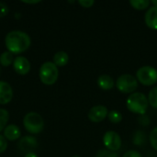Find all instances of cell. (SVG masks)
I'll list each match as a JSON object with an SVG mask.
<instances>
[{
  "label": "cell",
  "mask_w": 157,
  "mask_h": 157,
  "mask_svg": "<svg viewBox=\"0 0 157 157\" xmlns=\"http://www.w3.org/2000/svg\"><path fill=\"white\" fill-rule=\"evenodd\" d=\"M24 157H38V155L35 153H29V154H27Z\"/></svg>",
  "instance_id": "28"
},
{
  "label": "cell",
  "mask_w": 157,
  "mask_h": 157,
  "mask_svg": "<svg viewBox=\"0 0 157 157\" xmlns=\"http://www.w3.org/2000/svg\"><path fill=\"white\" fill-rule=\"evenodd\" d=\"M136 77L144 86H153L157 82V70L153 66H143L138 69Z\"/></svg>",
  "instance_id": "5"
},
{
  "label": "cell",
  "mask_w": 157,
  "mask_h": 157,
  "mask_svg": "<svg viewBox=\"0 0 157 157\" xmlns=\"http://www.w3.org/2000/svg\"><path fill=\"white\" fill-rule=\"evenodd\" d=\"M14 57H13V53H11L10 52H4L3 53H1L0 55V64L4 67H7L10 64H12L14 63Z\"/></svg>",
  "instance_id": "16"
},
{
  "label": "cell",
  "mask_w": 157,
  "mask_h": 157,
  "mask_svg": "<svg viewBox=\"0 0 157 157\" xmlns=\"http://www.w3.org/2000/svg\"><path fill=\"white\" fill-rule=\"evenodd\" d=\"M0 73H1V68H0Z\"/></svg>",
  "instance_id": "32"
},
{
  "label": "cell",
  "mask_w": 157,
  "mask_h": 157,
  "mask_svg": "<svg viewBox=\"0 0 157 157\" xmlns=\"http://www.w3.org/2000/svg\"><path fill=\"white\" fill-rule=\"evenodd\" d=\"M150 143L152 147L157 151V127L155 128L150 133Z\"/></svg>",
  "instance_id": "23"
},
{
  "label": "cell",
  "mask_w": 157,
  "mask_h": 157,
  "mask_svg": "<svg viewBox=\"0 0 157 157\" xmlns=\"http://www.w3.org/2000/svg\"><path fill=\"white\" fill-rule=\"evenodd\" d=\"M40 81L47 86L53 85L59 76L58 67L52 62H46L41 64L39 72Z\"/></svg>",
  "instance_id": "3"
},
{
  "label": "cell",
  "mask_w": 157,
  "mask_h": 157,
  "mask_svg": "<svg viewBox=\"0 0 157 157\" xmlns=\"http://www.w3.org/2000/svg\"><path fill=\"white\" fill-rule=\"evenodd\" d=\"M148 101L154 109H157V86L150 90L148 95Z\"/></svg>",
  "instance_id": "19"
},
{
  "label": "cell",
  "mask_w": 157,
  "mask_h": 157,
  "mask_svg": "<svg viewBox=\"0 0 157 157\" xmlns=\"http://www.w3.org/2000/svg\"><path fill=\"white\" fill-rule=\"evenodd\" d=\"M24 3H26V4H37V3H39L40 1H36V0H34V1H23Z\"/></svg>",
  "instance_id": "29"
},
{
  "label": "cell",
  "mask_w": 157,
  "mask_h": 157,
  "mask_svg": "<svg viewBox=\"0 0 157 157\" xmlns=\"http://www.w3.org/2000/svg\"><path fill=\"white\" fill-rule=\"evenodd\" d=\"M68 61H69V55L63 51L57 52L53 56V63L57 67L58 66H60V67L65 66L68 63Z\"/></svg>",
  "instance_id": "15"
},
{
  "label": "cell",
  "mask_w": 157,
  "mask_h": 157,
  "mask_svg": "<svg viewBox=\"0 0 157 157\" xmlns=\"http://www.w3.org/2000/svg\"><path fill=\"white\" fill-rule=\"evenodd\" d=\"M144 20L148 28L157 30V6H151L144 16Z\"/></svg>",
  "instance_id": "12"
},
{
  "label": "cell",
  "mask_w": 157,
  "mask_h": 157,
  "mask_svg": "<svg viewBox=\"0 0 157 157\" xmlns=\"http://www.w3.org/2000/svg\"><path fill=\"white\" fill-rule=\"evenodd\" d=\"M17 146L21 152H23L27 155L29 153H33L37 149L38 142H37L36 138H34L33 136L28 135V136H25L19 140Z\"/></svg>",
  "instance_id": "8"
},
{
  "label": "cell",
  "mask_w": 157,
  "mask_h": 157,
  "mask_svg": "<svg viewBox=\"0 0 157 157\" xmlns=\"http://www.w3.org/2000/svg\"><path fill=\"white\" fill-rule=\"evenodd\" d=\"M7 148V142L6 139L4 137V135L0 134V154L4 153Z\"/></svg>",
  "instance_id": "24"
},
{
  "label": "cell",
  "mask_w": 157,
  "mask_h": 157,
  "mask_svg": "<svg viewBox=\"0 0 157 157\" xmlns=\"http://www.w3.org/2000/svg\"><path fill=\"white\" fill-rule=\"evenodd\" d=\"M122 157H143L142 155L138 152V151H135V150H130L128 152H126L123 156Z\"/></svg>",
  "instance_id": "26"
},
{
  "label": "cell",
  "mask_w": 157,
  "mask_h": 157,
  "mask_svg": "<svg viewBox=\"0 0 157 157\" xmlns=\"http://www.w3.org/2000/svg\"><path fill=\"white\" fill-rule=\"evenodd\" d=\"M130 4L133 8L137 10H144L149 7L151 2L149 0H131Z\"/></svg>",
  "instance_id": "17"
},
{
  "label": "cell",
  "mask_w": 157,
  "mask_h": 157,
  "mask_svg": "<svg viewBox=\"0 0 157 157\" xmlns=\"http://www.w3.org/2000/svg\"><path fill=\"white\" fill-rule=\"evenodd\" d=\"M23 125L29 133L38 134L42 132L44 128V121L39 113L32 111L25 115L23 118Z\"/></svg>",
  "instance_id": "4"
},
{
  "label": "cell",
  "mask_w": 157,
  "mask_h": 157,
  "mask_svg": "<svg viewBox=\"0 0 157 157\" xmlns=\"http://www.w3.org/2000/svg\"><path fill=\"white\" fill-rule=\"evenodd\" d=\"M13 98V89L11 86L5 82L0 81V104H8Z\"/></svg>",
  "instance_id": "11"
},
{
  "label": "cell",
  "mask_w": 157,
  "mask_h": 157,
  "mask_svg": "<svg viewBox=\"0 0 157 157\" xmlns=\"http://www.w3.org/2000/svg\"><path fill=\"white\" fill-rule=\"evenodd\" d=\"M73 157H80V156H78V155H74Z\"/></svg>",
  "instance_id": "31"
},
{
  "label": "cell",
  "mask_w": 157,
  "mask_h": 157,
  "mask_svg": "<svg viewBox=\"0 0 157 157\" xmlns=\"http://www.w3.org/2000/svg\"><path fill=\"white\" fill-rule=\"evenodd\" d=\"M21 132L19 128L15 124L7 125L4 130V137L9 141H15L20 138Z\"/></svg>",
  "instance_id": "13"
},
{
  "label": "cell",
  "mask_w": 157,
  "mask_h": 157,
  "mask_svg": "<svg viewBox=\"0 0 157 157\" xmlns=\"http://www.w3.org/2000/svg\"><path fill=\"white\" fill-rule=\"evenodd\" d=\"M126 106L131 112L139 115H144L149 106L148 98L140 92L132 93L127 98Z\"/></svg>",
  "instance_id": "2"
},
{
  "label": "cell",
  "mask_w": 157,
  "mask_h": 157,
  "mask_svg": "<svg viewBox=\"0 0 157 157\" xmlns=\"http://www.w3.org/2000/svg\"><path fill=\"white\" fill-rule=\"evenodd\" d=\"M133 139H134L133 143H134L135 144H137V145L143 144L144 143V139H145L144 132H137L134 134V138H133Z\"/></svg>",
  "instance_id": "22"
},
{
  "label": "cell",
  "mask_w": 157,
  "mask_h": 157,
  "mask_svg": "<svg viewBox=\"0 0 157 157\" xmlns=\"http://www.w3.org/2000/svg\"><path fill=\"white\" fill-rule=\"evenodd\" d=\"M108 109L105 106H95L90 109L88 112V119L92 122H100L108 116Z\"/></svg>",
  "instance_id": "9"
},
{
  "label": "cell",
  "mask_w": 157,
  "mask_h": 157,
  "mask_svg": "<svg viewBox=\"0 0 157 157\" xmlns=\"http://www.w3.org/2000/svg\"><path fill=\"white\" fill-rule=\"evenodd\" d=\"M14 70L21 75H27L30 70V63L29 61L24 56H17L15 58L13 63Z\"/></svg>",
  "instance_id": "10"
},
{
  "label": "cell",
  "mask_w": 157,
  "mask_h": 157,
  "mask_svg": "<svg viewBox=\"0 0 157 157\" xmlns=\"http://www.w3.org/2000/svg\"><path fill=\"white\" fill-rule=\"evenodd\" d=\"M103 144L108 150L116 152L121 146V138L116 132L109 131L103 136Z\"/></svg>",
  "instance_id": "7"
},
{
  "label": "cell",
  "mask_w": 157,
  "mask_h": 157,
  "mask_svg": "<svg viewBox=\"0 0 157 157\" xmlns=\"http://www.w3.org/2000/svg\"><path fill=\"white\" fill-rule=\"evenodd\" d=\"M151 3H152V4L154 5V6H157V1H156V0H154V1H152Z\"/></svg>",
  "instance_id": "30"
},
{
  "label": "cell",
  "mask_w": 157,
  "mask_h": 157,
  "mask_svg": "<svg viewBox=\"0 0 157 157\" xmlns=\"http://www.w3.org/2000/svg\"><path fill=\"white\" fill-rule=\"evenodd\" d=\"M116 86L118 90L122 93H133L138 87V81L133 75L125 74L117 79Z\"/></svg>",
  "instance_id": "6"
},
{
  "label": "cell",
  "mask_w": 157,
  "mask_h": 157,
  "mask_svg": "<svg viewBox=\"0 0 157 157\" xmlns=\"http://www.w3.org/2000/svg\"><path fill=\"white\" fill-rule=\"evenodd\" d=\"M98 86L102 90H110L114 86V80L108 75H101L98 78Z\"/></svg>",
  "instance_id": "14"
},
{
  "label": "cell",
  "mask_w": 157,
  "mask_h": 157,
  "mask_svg": "<svg viewBox=\"0 0 157 157\" xmlns=\"http://www.w3.org/2000/svg\"><path fill=\"white\" fill-rule=\"evenodd\" d=\"M9 120V113L5 109H0V132L5 130Z\"/></svg>",
  "instance_id": "18"
},
{
  "label": "cell",
  "mask_w": 157,
  "mask_h": 157,
  "mask_svg": "<svg viewBox=\"0 0 157 157\" xmlns=\"http://www.w3.org/2000/svg\"><path fill=\"white\" fill-rule=\"evenodd\" d=\"M139 122H140V124H142L143 126H147V125L149 124V122H150V120L148 119L147 116L142 115V116L139 118Z\"/></svg>",
  "instance_id": "27"
},
{
  "label": "cell",
  "mask_w": 157,
  "mask_h": 157,
  "mask_svg": "<svg viewBox=\"0 0 157 157\" xmlns=\"http://www.w3.org/2000/svg\"><path fill=\"white\" fill-rule=\"evenodd\" d=\"M78 3H79V5H81L83 7L89 8V7H91V6L95 4V1H94V0H79Z\"/></svg>",
  "instance_id": "25"
},
{
  "label": "cell",
  "mask_w": 157,
  "mask_h": 157,
  "mask_svg": "<svg viewBox=\"0 0 157 157\" xmlns=\"http://www.w3.org/2000/svg\"><path fill=\"white\" fill-rule=\"evenodd\" d=\"M108 117H109V121L112 122V123H115V124L120 123L121 121V120H122V115L117 110H111L108 114Z\"/></svg>",
  "instance_id": "20"
},
{
  "label": "cell",
  "mask_w": 157,
  "mask_h": 157,
  "mask_svg": "<svg viewBox=\"0 0 157 157\" xmlns=\"http://www.w3.org/2000/svg\"><path fill=\"white\" fill-rule=\"evenodd\" d=\"M96 157H119V155L117 153L109 150H99L97 153Z\"/></svg>",
  "instance_id": "21"
},
{
  "label": "cell",
  "mask_w": 157,
  "mask_h": 157,
  "mask_svg": "<svg viewBox=\"0 0 157 157\" xmlns=\"http://www.w3.org/2000/svg\"><path fill=\"white\" fill-rule=\"evenodd\" d=\"M31 43L30 37L24 31L12 30L5 38V44L8 52L13 54H18L26 52Z\"/></svg>",
  "instance_id": "1"
}]
</instances>
